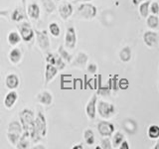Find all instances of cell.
Wrapping results in <instances>:
<instances>
[{
	"label": "cell",
	"mask_w": 159,
	"mask_h": 149,
	"mask_svg": "<svg viewBox=\"0 0 159 149\" xmlns=\"http://www.w3.org/2000/svg\"><path fill=\"white\" fill-rule=\"evenodd\" d=\"M19 121L21 122L23 131L29 132L35 125L34 112L29 108H24L19 112Z\"/></svg>",
	"instance_id": "6da1fadb"
},
{
	"label": "cell",
	"mask_w": 159,
	"mask_h": 149,
	"mask_svg": "<svg viewBox=\"0 0 159 149\" xmlns=\"http://www.w3.org/2000/svg\"><path fill=\"white\" fill-rule=\"evenodd\" d=\"M97 111L98 115L103 119H108L114 115L116 109L114 104L106 102V101H99L97 103Z\"/></svg>",
	"instance_id": "7a4b0ae2"
},
{
	"label": "cell",
	"mask_w": 159,
	"mask_h": 149,
	"mask_svg": "<svg viewBox=\"0 0 159 149\" xmlns=\"http://www.w3.org/2000/svg\"><path fill=\"white\" fill-rule=\"evenodd\" d=\"M78 13L82 18L87 19V20H91L97 16L98 9L94 5H93L91 3H88V2H84L79 6Z\"/></svg>",
	"instance_id": "3957f363"
},
{
	"label": "cell",
	"mask_w": 159,
	"mask_h": 149,
	"mask_svg": "<svg viewBox=\"0 0 159 149\" xmlns=\"http://www.w3.org/2000/svg\"><path fill=\"white\" fill-rule=\"evenodd\" d=\"M35 127L38 134L41 138H44L47 134V120L44 113L41 111H38L35 116Z\"/></svg>",
	"instance_id": "277c9868"
},
{
	"label": "cell",
	"mask_w": 159,
	"mask_h": 149,
	"mask_svg": "<svg viewBox=\"0 0 159 149\" xmlns=\"http://www.w3.org/2000/svg\"><path fill=\"white\" fill-rule=\"evenodd\" d=\"M19 34L24 42H31L34 39V30L29 22H23L18 25Z\"/></svg>",
	"instance_id": "5b68a950"
},
{
	"label": "cell",
	"mask_w": 159,
	"mask_h": 149,
	"mask_svg": "<svg viewBox=\"0 0 159 149\" xmlns=\"http://www.w3.org/2000/svg\"><path fill=\"white\" fill-rule=\"evenodd\" d=\"M114 125L113 123L102 120L98 123V131L102 137H111L114 133Z\"/></svg>",
	"instance_id": "8992f818"
},
{
	"label": "cell",
	"mask_w": 159,
	"mask_h": 149,
	"mask_svg": "<svg viewBox=\"0 0 159 149\" xmlns=\"http://www.w3.org/2000/svg\"><path fill=\"white\" fill-rule=\"evenodd\" d=\"M34 32H35V35H36L39 48L41 50H44V51H47L50 48V39L48 36V32L46 30H43V31L34 30Z\"/></svg>",
	"instance_id": "52a82bcc"
},
{
	"label": "cell",
	"mask_w": 159,
	"mask_h": 149,
	"mask_svg": "<svg viewBox=\"0 0 159 149\" xmlns=\"http://www.w3.org/2000/svg\"><path fill=\"white\" fill-rule=\"evenodd\" d=\"M77 45V33L74 27H69L65 35V46L68 49H75Z\"/></svg>",
	"instance_id": "ba28073f"
},
{
	"label": "cell",
	"mask_w": 159,
	"mask_h": 149,
	"mask_svg": "<svg viewBox=\"0 0 159 149\" xmlns=\"http://www.w3.org/2000/svg\"><path fill=\"white\" fill-rule=\"evenodd\" d=\"M97 103H98V96H97V93H94L92 96V97L89 98V101L88 102L86 106V113L91 120H93V119L96 118Z\"/></svg>",
	"instance_id": "9c48e42d"
},
{
	"label": "cell",
	"mask_w": 159,
	"mask_h": 149,
	"mask_svg": "<svg viewBox=\"0 0 159 149\" xmlns=\"http://www.w3.org/2000/svg\"><path fill=\"white\" fill-rule=\"evenodd\" d=\"M143 42L149 48H154L157 46L158 35L154 31H146L143 34Z\"/></svg>",
	"instance_id": "30bf717a"
},
{
	"label": "cell",
	"mask_w": 159,
	"mask_h": 149,
	"mask_svg": "<svg viewBox=\"0 0 159 149\" xmlns=\"http://www.w3.org/2000/svg\"><path fill=\"white\" fill-rule=\"evenodd\" d=\"M74 13V7L72 3L70 2H64L60 5L59 7V14L63 20H67L70 18Z\"/></svg>",
	"instance_id": "8fae6325"
},
{
	"label": "cell",
	"mask_w": 159,
	"mask_h": 149,
	"mask_svg": "<svg viewBox=\"0 0 159 149\" xmlns=\"http://www.w3.org/2000/svg\"><path fill=\"white\" fill-rule=\"evenodd\" d=\"M88 61H89L88 55L86 53H84V52H80L77 55V57L71 62V65H72V67H78V68L84 69V67L87 66Z\"/></svg>",
	"instance_id": "7c38bea8"
},
{
	"label": "cell",
	"mask_w": 159,
	"mask_h": 149,
	"mask_svg": "<svg viewBox=\"0 0 159 149\" xmlns=\"http://www.w3.org/2000/svg\"><path fill=\"white\" fill-rule=\"evenodd\" d=\"M18 97H19V96H18L17 92L10 91L4 97V102H3L4 106L8 109H11L14 106V104L16 103V102L18 101Z\"/></svg>",
	"instance_id": "4fadbf2b"
},
{
	"label": "cell",
	"mask_w": 159,
	"mask_h": 149,
	"mask_svg": "<svg viewBox=\"0 0 159 149\" xmlns=\"http://www.w3.org/2000/svg\"><path fill=\"white\" fill-rule=\"evenodd\" d=\"M123 128L128 134L132 135V134L136 133L137 128H138V124L132 118H125L123 120Z\"/></svg>",
	"instance_id": "5bb4252c"
},
{
	"label": "cell",
	"mask_w": 159,
	"mask_h": 149,
	"mask_svg": "<svg viewBox=\"0 0 159 149\" xmlns=\"http://www.w3.org/2000/svg\"><path fill=\"white\" fill-rule=\"evenodd\" d=\"M59 70L51 64H47L45 70V84H48L52 79L57 76Z\"/></svg>",
	"instance_id": "9a60e30c"
},
{
	"label": "cell",
	"mask_w": 159,
	"mask_h": 149,
	"mask_svg": "<svg viewBox=\"0 0 159 149\" xmlns=\"http://www.w3.org/2000/svg\"><path fill=\"white\" fill-rule=\"evenodd\" d=\"M20 84V79L17 74H10L5 79V86L9 89H16Z\"/></svg>",
	"instance_id": "2e32d148"
},
{
	"label": "cell",
	"mask_w": 159,
	"mask_h": 149,
	"mask_svg": "<svg viewBox=\"0 0 159 149\" xmlns=\"http://www.w3.org/2000/svg\"><path fill=\"white\" fill-rule=\"evenodd\" d=\"M37 101L39 103L44 104V106H51L53 102V96L51 93L44 91L37 94Z\"/></svg>",
	"instance_id": "e0dca14e"
},
{
	"label": "cell",
	"mask_w": 159,
	"mask_h": 149,
	"mask_svg": "<svg viewBox=\"0 0 159 149\" xmlns=\"http://www.w3.org/2000/svg\"><path fill=\"white\" fill-rule=\"evenodd\" d=\"M40 13H41V10H40V6L37 3H30L27 7V15L34 20H37L40 17Z\"/></svg>",
	"instance_id": "ac0fdd59"
},
{
	"label": "cell",
	"mask_w": 159,
	"mask_h": 149,
	"mask_svg": "<svg viewBox=\"0 0 159 149\" xmlns=\"http://www.w3.org/2000/svg\"><path fill=\"white\" fill-rule=\"evenodd\" d=\"M30 140H31V138H30L29 132L23 131V133L21 134V136H20V138H19L16 147L19 148V149H26V148L29 147Z\"/></svg>",
	"instance_id": "d6986e66"
},
{
	"label": "cell",
	"mask_w": 159,
	"mask_h": 149,
	"mask_svg": "<svg viewBox=\"0 0 159 149\" xmlns=\"http://www.w3.org/2000/svg\"><path fill=\"white\" fill-rule=\"evenodd\" d=\"M8 133H14V134H19L21 135L23 133V127L22 124L18 120H13L8 124Z\"/></svg>",
	"instance_id": "ffe728a7"
},
{
	"label": "cell",
	"mask_w": 159,
	"mask_h": 149,
	"mask_svg": "<svg viewBox=\"0 0 159 149\" xmlns=\"http://www.w3.org/2000/svg\"><path fill=\"white\" fill-rule=\"evenodd\" d=\"M118 57L120 59V61L123 62V63H127L131 60V57H132V51L129 46H125L123 47L120 51H119V54H118Z\"/></svg>",
	"instance_id": "44dd1931"
},
{
	"label": "cell",
	"mask_w": 159,
	"mask_h": 149,
	"mask_svg": "<svg viewBox=\"0 0 159 149\" xmlns=\"http://www.w3.org/2000/svg\"><path fill=\"white\" fill-rule=\"evenodd\" d=\"M22 59V52L19 48H14L9 53V60L12 64L16 65L18 64Z\"/></svg>",
	"instance_id": "7402d4cb"
},
{
	"label": "cell",
	"mask_w": 159,
	"mask_h": 149,
	"mask_svg": "<svg viewBox=\"0 0 159 149\" xmlns=\"http://www.w3.org/2000/svg\"><path fill=\"white\" fill-rule=\"evenodd\" d=\"M150 0H146V1H144L142 3H140L138 5V12L140 14V16L142 18H147V16L149 15V12H150V10H149V6H150Z\"/></svg>",
	"instance_id": "603a6c76"
},
{
	"label": "cell",
	"mask_w": 159,
	"mask_h": 149,
	"mask_svg": "<svg viewBox=\"0 0 159 149\" xmlns=\"http://www.w3.org/2000/svg\"><path fill=\"white\" fill-rule=\"evenodd\" d=\"M146 25L148 28H150L151 30H155L159 27V18L157 15H148L146 18Z\"/></svg>",
	"instance_id": "cb8c5ba5"
},
{
	"label": "cell",
	"mask_w": 159,
	"mask_h": 149,
	"mask_svg": "<svg viewBox=\"0 0 159 149\" xmlns=\"http://www.w3.org/2000/svg\"><path fill=\"white\" fill-rule=\"evenodd\" d=\"M25 17H26V11L20 7L14 9L13 12L11 13V19L15 22H20Z\"/></svg>",
	"instance_id": "d4e9b609"
},
{
	"label": "cell",
	"mask_w": 159,
	"mask_h": 149,
	"mask_svg": "<svg viewBox=\"0 0 159 149\" xmlns=\"http://www.w3.org/2000/svg\"><path fill=\"white\" fill-rule=\"evenodd\" d=\"M7 40H8V43L9 45H11V46H16L18 45L20 42H21V36H20V34L16 31H12L8 34V37H7Z\"/></svg>",
	"instance_id": "484cf974"
},
{
	"label": "cell",
	"mask_w": 159,
	"mask_h": 149,
	"mask_svg": "<svg viewBox=\"0 0 159 149\" xmlns=\"http://www.w3.org/2000/svg\"><path fill=\"white\" fill-rule=\"evenodd\" d=\"M124 140V135L123 133L120 131H117L113 134V137H112V148H118L119 145L121 144V142Z\"/></svg>",
	"instance_id": "4316f807"
},
{
	"label": "cell",
	"mask_w": 159,
	"mask_h": 149,
	"mask_svg": "<svg viewBox=\"0 0 159 149\" xmlns=\"http://www.w3.org/2000/svg\"><path fill=\"white\" fill-rule=\"evenodd\" d=\"M84 139L88 145H93L94 143V133L91 128H88L84 131Z\"/></svg>",
	"instance_id": "83f0119b"
},
{
	"label": "cell",
	"mask_w": 159,
	"mask_h": 149,
	"mask_svg": "<svg viewBox=\"0 0 159 149\" xmlns=\"http://www.w3.org/2000/svg\"><path fill=\"white\" fill-rule=\"evenodd\" d=\"M147 135L150 139H158L159 138V126L156 124H152L147 129Z\"/></svg>",
	"instance_id": "f1b7e54d"
},
{
	"label": "cell",
	"mask_w": 159,
	"mask_h": 149,
	"mask_svg": "<svg viewBox=\"0 0 159 149\" xmlns=\"http://www.w3.org/2000/svg\"><path fill=\"white\" fill-rule=\"evenodd\" d=\"M58 53L59 55L63 58V60L65 62H67V63H71L73 61V56L71 54H69V52L67 51L66 49L64 48V46H60L59 49H58Z\"/></svg>",
	"instance_id": "f546056e"
},
{
	"label": "cell",
	"mask_w": 159,
	"mask_h": 149,
	"mask_svg": "<svg viewBox=\"0 0 159 149\" xmlns=\"http://www.w3.org/2000/svg\"><path fill=\"white\" fill-rule=\"evenodd\" d=\"M42 4L47 13H53L56 10V4L54 0H42Z\"/></svg>",
	"instance_id": "4dcf8cb0"
},
{
	"label": "cell",
	"mask_w": 159,
	"mask_h": 149,
	"mask_svg": "<svg viewBox=\"0 0 159 149\" xmlns=\"http://www.w3.org/2000/svg\"><path fill=\"white\" fill-rule=\"evenodd\" d=\"M49 30L50 33H51L54 37H59L60 33H61V30H60V26L59 24L56 22H52L49 24Z\"/></svg>",
	"instance_id": "1f68e13d"
},
{
	"label": "cell",
	"mask_w": 159,
	"mask_h": 149,
	"mask_svg": "<svg viewBox=\"0 0 159 149\" xmlns=\"http://www.w3.org/2000/svg\"><path fill=\"white\" fill-rule=\"evenodd\" d=\"M20 136H21V135H19V134H14V133H8L7 132V139H8V141L11 143L12 145H15V146L17 145Z\"/></svg>",
	"instance_id": "d6a6232c"
},
{
	"label": "cell",
	"mask_w": 159,
	"mask_h": 149,
	"mask_svg": "<svg viewBox=\"0 0 159 149\" xmlns=\"http://www.w3.org/2000/svg\"><path fill=\"white\" fill-rule=\"evenodd\" d=\"M55 67H56L59 71H62V70H64L65 68H66V62L64 61L63 58L60 56H57L56 58V63H55Z\"/></svg>",
	"instance_id": "836d02e7"
},
{
	"label": "cell",
	"mask_w": 159,
	"mask_h": 149,
	"mask_svg": "<svg viewBox=\"0 0 159 149\" xmlns=\"http://www.w3.org/2000/svg\"><path fill=\"white\" fill-rule=\"evenodd\" d=\"M101 148L102 149H111L112 148V143L109 137H103L101 141Z\"/></svg>",
	"instance_id": "e575fe53"
},
{
	"label": "cell",
	"mask_w": 159,
	"mask_h": 149,
	"mask_svg": "<svg viewBox=\"0 0 159 149\" xmlns=\"http://www.w3.org/2000/svg\"><path fill=\"white\" fill-rule=\"evenodd\" d=\"M149 10H150L151 14L158 15L159 14V3L157 1H154V2L150 3V6H149Z\"/></svg>",
	"instance_id": "d590c367"
},
{
	"label": "cell",
	"mask_w": 159,
	"mask_h": 149,
	"mask_svg": "<svg viewBox=\"0 0 159 149\" xmlns=\"http://www.w3.org/2000/svg\"><path fill=\"white\" fill-rule=\"evenodd\" d=\"M87 71L89 74H96L98 72V66L94 63H89L87 66Z\"/></svg>",
	"instance_id": "8d00e7d4"
},
{
	"label": "cell",
	"mask_w": 159,
	"mask_h": 149,
	"mask_svg": "<svg viewBox=\"0 0 159 149\" xmlns=\"http://www.w3.org/2000/svg\"><path fill=\"white\" fill-rule=\"evenodd\" d=\"M129 87V83L126 79H121L118 82V88L120 89H126Z\"/></svg>",
	"instance_id": "74e56055"
},
{
	"label": "cell",
	"mask_w": 159,
	"mask_h": 149,
	"mask_svg": "<svg viewBox=\"0 0 159 149\" xmlns=\"http://www.w3.org/2000/svg\"><path fill=\"white\" fill-rule=\"evenodd\" d=\"M56 58H57L56 55H54V54H48L47 55V58H46L47 64H51V65H54V66H55V63H56Z\"/></svg>",
	"instance_id": "f35d334b"
},
{
	"label": "cell",
	"mask_w": 159,
	"mask_h": 149,
	"mask_svg": "<svg viewBox=\"0 0 159 149\" xmlns=\"http://www.w3.org/2000/svg\"><path fill=\"white\" fill-rule=\"evenodd\" d=\"M109 93H111V89L109 88H99L98 93L101 94V96H108Z\"/></svg>",
	"instance_id": "ab89813d"
},
{
	"label": "cell",
	"mask_w": 159,
	"mask_h": 149,
	"mask_svg": "<svg viewBox=\"0 0 159 149\" xmlns=\"http://www.w3.org/2000/svg\"><path fill=\"white\" fill-rule=\"evenodd\" d=\"M118 148H119V149H129V148H130V146H129V143H128L126 140H123V141L121 142L120 145H119Z\"/></svg>",
	"instance_id": "60d3db41"
},
{
	"label": "cell",
	"mask_w": 159,
	"mask_h": 149,
	"mask_svg": "<svg viewBox=\"0 0 159 149\" xmlns=\"http://www.w3.org/2000/svg\"><path fill=\"white\" fill-rule=\"evenodd\" d=\"M9 10H0V16L2 17H8L9 16Z\"/></svg>",
	"instance_id": "b9f144b4"
},
{
	"label": "cell",
	"mask_w": 159,
	"mask_h": 149,
	"mask_svg": "<svg viewBox=\"0 0 159 149\" xmlns=\"http://www.w3.org/2000/svg\"><path fill=\"white\" fill-rule=\"evenodd\" d=\"M144 1H146V0H132V4L134 5V6H138L139 4L144 2Z\"/></svg>",
	"instance_id": "7bdbcfd3"
},
{
	"label": "cell",
	"mask_w": 159,
	"mask_h": 149,
	"mask_svg": "<svg viewBox=\"0 0 159 149\" xmlns=\"http://www.w3.org/2000/svg\"><path fill=\"white\" fill-rule=\"evenodd\" d=\"M84 146L82 145V144H78V145H75L73 146V149H83Z\"/></svg>",
	"instance_id": "ee69618b"
},
{
	"label": "cell",
	"mask_w": 159,
	"mask_h": 149,
	"mask_svg": "<svg viewBox=\"0 0 159 149\" xmlns=\"http://www.w3.org/2000/svg\"><path fill=\"white\" fill-rule=\"evenodd\" d=\"M34 148H35V149H37V148H39V149H44V148H45V146H43V145H40V146H34Z\"/></svg>",
	"instance_id": "f6af8a7d"
},
{
	"label": "cell",
	"mask_w": 159,
	"mask_h": 149,
	"mask_svg": "<svg viewBox=\"0 0 159 149\" xmlns=\"http://www.w3.org/2000/svg\"><path fill=\"white\" fill-rule=\"evenodd\" d=\"M77 1H83V2H89L92 0H77Z\"/></svg>",
	"instance_id": "bcb514c9"
},
{
	"label": "cell",
	"mask_w": 159,
	"mask_h": 149,
	"mask_svg": "<svg viewBox=\"0 0 159 149\" xmlns=\"http://www.w3.org/2000/svg\"><path fill=\"white\" fill-rule=\"evenodd\" d=\"M153 148H154V149H159V143H157V144H156V145H155V146H154Z\"/></svg>",
	"instance_id": "7dc6e473"
},
{
	"label": "cell",
	"mask_w": 159,
	"mask_h": 149,
	"mask_svg": "<svg viewBox=\"0 0 159 149\" xmlns=\"http://www.w3.org/2000/svg\"><path fill=\"white\" fill-rule=\"evenodd\" d=\"M54 1H60V0H54Z\"/></svg>",
	"instance_id": "c3c4849f"
},
{
	"label": "cell",
	"mask_w": 159,
	"mask_h": 149,
	"mask_svg": "<svg viewBox=\"0 0 159 149\" xmlns=\"http://www.w3.org/2000/svg\"><path fill=\"white\" fill-rule=\"evenodd\" d=\"M158 88H159V82H158Z\"/></svg>",
	"instance_id": "681fc988"
},
{
	"label": "cell",
	"mask_w": 159,
	"mask_h": 149,
	"mask_svg": "<svg viewBox=\"0 0 159 149\" xmlns=\"http://www.w3.org/2000/svg\"><path fill=\"white\" fill-rule=\"evenodd\" d=\"M158 73H159V71H158Z\"/></svg>",
	"instance_id": "f907efd6"
}]
</instances>
